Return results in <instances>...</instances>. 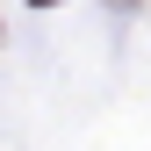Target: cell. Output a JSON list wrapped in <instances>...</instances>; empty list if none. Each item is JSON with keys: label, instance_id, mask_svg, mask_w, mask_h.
<instances>
[{"label": "cell", "instance_id": "6da1fadb", "mask_svg": "<svg viewBox=\"0 0 151 151\" xmlns=\"http://www.w3.org/2000/svg\"><path fill=\"white\" fill-rule=\"evenodd\" d=\"M29 7H50V0H29Z\"/></svg>", "mask_w": 151, "mask_h": 151}]
</instances>
